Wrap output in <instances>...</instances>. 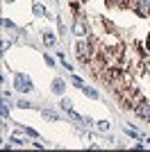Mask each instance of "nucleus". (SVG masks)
<instances>
[{
    "mask_svg": "<svg viewBox=\"0 0 150 152\" xmlns=\"http://www.w3.org/2000/svg\"><path fill=\"white\" fill-rule=\"evenodd\" d=\"M75 57H77V61H80L82 66H89V61L96 57V48L91 45V41H89L87 37H84V41H77V43H75Z\"/></svg>",
    "mask_w": 150,
    "mask_h": 152,
    "instance_id": "obj_1",
    "label": "nucleus"
},
{
    "mask_svg": "<svg viewBox=\"0 0 150 152\" xmlns=\"http://www.w3.org/2000/svg\"><path fill=\"white\" fill-rule=\"evenodd\" d=\"M14 86H16L21 93H27V91L34 89V84L30 82V77L23 75V73H16V75H14Z\"/></svg>",
    "mask_w": 150,
    "mask_h": 152,
    "instance_id": "obj_2",
    "label": "nucleus"
},
{
    "mask_svg": "<svg viewBox=\"0 0 150 152\" xmlns=\"http://www.w3.org/2000/svg\"><path fill=\"white\" fill-rule=\"evenodd\" d=\"M73 34H77V37H87L89 30H87V18H84V14H75V23H73Z\"/></svg>",
    "mask_w": 150,
    "mask_h": 152,
    "instance_id": "obj_3",
    "label": "nucleus"
},
{
    "mask_svg": "<svg viewBox=\"0 0 150 152\" xmlns=\"http://www.w3.org/2000/svg\"><path fill=\"white\" fill-rule=\"evenodd\" d=\"M134 116H137V118H141V121H148V123H150V100H148V98H143V100L137 104Z\"/></svg>",
    "mask_w": 150,
    "mask_h": 152,
    "instance_id": "obj_4",
    "label": "nucleus"
},
{
    "mask_svg": "<svg viewBox=\"0 0 150 152\" xmlns=\"http://www.w3.org/2000/svg\"><path fill=\"white\" fill-rule=\"evenodd\" d=\"M134 12H137L139 16H146V18H150V2H148V0H139Z\"/></svg>",
    "mask_w": 150,
    "mask_h": 152,
    "instance_id": "obj_5",
    "label": "nucleus"
},
{
    "mask_svg": "<svg viewBox=\"0 0 150 152\" xmlns=\"http://www.w3.org/2000/svg\"><path fill=\"white\" fill-rule=\"evenodd\" d=\"M64 91H66V82H64V80H55V82H52V93L62 95Z\"/></svg>",
    "mask_w": 150,
    "mask_h": 152,
    "instance_id": "obj_6",
    "label": "nucleus"
},
{
    "mask_svg": "<svg viewBox=\"0 0 150 152\" xmlns=\"http://www.w3.org/2000/svg\"><path fill=\"white\" fill-rule=\"evenodd\" d=\"M55 34H52V32H43V43L46 45H55Z\"/></svg>",
    "mask_w": 150,
    "mask_h": 152,
    "instance_id": "obj_7",
    "label": "nucleus"
},
{
    "mask_svg": "<svg viewBox=\"0 0 150 152\" xmlns=\"http://www.w3.org/2000/svg\"><path fill=\"white\" fill-rule=\"evenodd\" d=\"M82 93L87 95V98H91V100H98V91H96V89H89V86H84V89H82Z\"/></svg>",
    "mask_w": 150,
    "mask_h": 152,
    "instance_id": "obj_8",
    "label": "nucleus"
},
{
    "mask_svg": "<svg viewBox=\"0 0 150 152\" xmlns=\"http://www.w3.org/2000/svg\"><path fill=\"white\" fill-rule=\"evenodd\" d=\"M59 107H62L64 111H71V109H73V102H71L68 98H62V102H59Z\"/></svg>",
    "mask_w": 150,
    "mask_h": 152,
    "instance_id": "obj_9",
    "label": "nucleus"
},
{
    "mask_svg": "<svg viewBox=\"0 0 150 152\" xmlns=\"http://www.w3.org/2000/svg\"><path fill=\"white\" fill-rule=\"evenodd\" d=\"M41 114H43V118H48V121H57V118H59V116H57L55 111H50V109H43Z\"/></svg>",
    "mask_w": 150,
    "mask_h": 152,
    "instance_id": "obj_10",
    "label": "nucleus"
},
{
    "mask_svg": "<svg viewBox=\"0 0 150 152\" xmlns=\"http://www.w3.org/2000/svg\"><path fill=\"white\" fill-rule=\"evenodd\" d=\"M71 82L75 84V86H77V89H84V80H82V77H77V75H73L71 77Z\"/></svg>",
    "mask_w": 150,
    "mask_h": 152,
    "instance_id": "obj_11",
    "label": "nucleus"
},
{
    "mask_svg": "<svg viewBox=\"0 0 150 152\" xmlns=\"http://www.w3.org/2000/svg\"><path fill=\"white\" fill-rule=\"evenodd\" d=\"M96 125H98L100 132H107V129H109V123H107V121H100V123H96Z\"/></svg>",
    "mask_w": 150,
    "mask_h": 152,
    "instance_id": "obj_12",
    "label": "nucleus"
},
{
    "mask_svg": "<svg viewBox=\"0 0 150 152\" xmlns=\"http://www.w3.org/2000/svg\"><path fill=\"white\" fill-rule=\"evenodd\" d=\"M18 107H21V109H32L34 104H32V102H27V100H18Z\"/></svg>",
    "mask_w": 150,
    "mask_h": 152,
    "instance_id": "obj_13",
    "label": "nucleus"
},
{
    "mask_svg": "<svg viewBox=\"0 0 150 152\" xmlns=\"http://www.w3.org/2000/svg\"><path fill=\"white\" fill-rule=\"evenodd\" d=\"M32 12L37 14V16H43V14H46V9H43L41 5H34V9H32Z\"/></svg>",
    "mask_w": 150,
    "mask_h": 152,
    "instance_id": "obj_14",
    "label": "nucleus"
},
{
    "mask_svg": "<svg viewBox=\"0 0 150 152\" xmlns=\"http://www.w3.org/2000/svg\"><path fill=\"white\" fill-rule=\"evenodd\" d=\"M0 114H2V118H7V116H9V104H2V109H0Z\"/></svg>",
    "mask_w": 150,
    "mask_h": 152,
    "instance_id": "obj_15",
    "label": "nucleus"
},
{
    "mask_svg": "<svg viewBox=\"0 0 150 152\" xmlns=\"http://www.w3.org/2000/svg\"><path fill=\"white\" fill-rule=\"evenodd\" d=\"M25 132H27V136H32V139H39V134L34 132V129H30V127H25Z\"/></svg>",
    "mask_w": 150,
    "mask_h": 152,
    "instance_id": "obj_16",
    "label": "nucleus"
},
{
    "mask_svg": "<svg viewBox=\"0 0 150 152\" xmlns=\"http://www.w3.org/2000/svg\"><path fill=\"white\" fill-rule=\"evenodd\" d=\"M7 2H12V0H7Z\"/></svg>",
    "mask_w": 150,
    "mask_h": 152,
    "instance_id": "obj_17",
    "label": "nucleus"
}]
</instances>
